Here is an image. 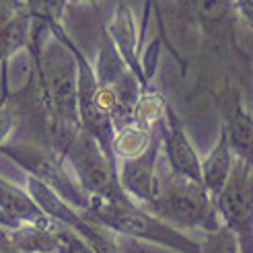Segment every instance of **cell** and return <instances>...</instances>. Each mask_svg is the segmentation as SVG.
I'll list each match as a JSON object with an SVG mask.
<instances>
[{"mask_svg": "<svg viewBox=\"0 0 253 253\" xmlns=\"http://www.w3.org/2000/svg\"><path fill=\"white\" fill-rule=\"evenodd\" d=\"M142 208L181 233L200 231L208 235L222 226L216 200L208 194L204 183L179 179L171 173L161 175L157 198Z\"/></svg>", "mask_w": 253, "mask_h": 253, "instance_id": "6da1fadb", "label": "cell"}, {"mask_svg": "<svg viewBox=\"0 0 253 253\" xmlns=\"http://www.w3.org/2000/svg\"><path fill=\"white\" fill-rule=\"evenodd\" d=\"M101 226H105L113 235H124L132 239H140L161 247H167L179 253H202L200 243L189 239L185 233L173 229L171 224L163 222L155 214L144 210L134 200L124 202H91L84 212Z\"/></svg>", "mask_w": 253, "mask_h": 253, "instance_id": "7a4b0ae2", "label": "cell"}, {"mask_svg": "<svg viewBox=\"0 0 253 253\" xmlns=\"http://www.w3.org/2000/svg\"><path fill=\"white\" fill-rule=\"evenodd\" d=\"M0 155L12 161L19 169L27 173V177L42 181L54 194L81 212H86L91 200L83 192L77 177L68 169L66 161L56 155L49 146L33 144V142H6L0 148Z\"/></svg>", "mask_w": 253, "mask_h": 253, "instance_id": "3957f363", "label": "cell"}, {"mask_svg": "<svg viewBox=\"0 0 253 253\" xmlns=\"http://www.w3.org/2000/svg\"><path fill=\"white\" fill-rule=\"evenodd\" d=\"M68 169L77 177L83 192L91 202H124L132 200L124 192L118 177V165L111 163L97 140L81 130L64 157Z\"/></svg>", "mask_w": 253, "mask_h": 253, "instance_id": "277c9868", "label": "cell"}, {"mask_svg": "<svg viewBox=\"0 0 253 253\" xmlns=\"http://www.w3.org/2000/svg\"><path fill=\"white\" fill-rule=\"evenodd\" d=\"M220 220L231 229L241 247L253 245V167L247 163H235V169L224 189L216 198Z\"/></svg>", "mask_w": 253, "mask_h": 253, "instance_id": "5b68a950", "label": "cell"}, {"mask_svg": "<svg viewBox=\"0 0 253 253\" xmlns=\"http://www.w3.org/2000/svg\"><path fill=\"white\" fill-rule=\"evenodd\" d=\"M31 12L27 0H0V99L10 97L8 66L21 49H27Z\"/></svg>", "mask_w": 253, "mask_h": 253, "instance_id": "8992f818", "label": "cell"}, {"mask_svg": "<svg viewBox=\"0 0 253 253\" xmlns=\"http://www.w3.org/2000/svg\"><path fill=\"white\" fill-rule=\"evenodd\" d=\"M161 144L167 163V173L179 179L202 183V159L187 136L181 118L169 105L165 122L161 126Z\"/></svg>", "mask_w": 253, "mask_h": 253, "instance_id": "52a82bcc", "label": "cell"}, {"mask_svg": "<svg viewBox=\"0 0 253 253\" xmlns=\"http://www.w3.org/2000/svg\"><path fill=\"white\" fill-rule=\"evenodd\" d=\"M163 153L161 144V130L155 138V142L148 146L146 153L134 159H126L118 163V177L124 187V192L132 198L136 204L146 206L150 204L161 185V175H159V157Z\"/></svg>", "mask_w": 253, "mask_h": 253, "instance_id": "ba28073f", "label": "cell"}, {"mask_svg": "<svg viewBox=\"0 0 253 253\" xmlns=\"http://www.w3.org/2000/svg\"><path fill=\"white\" fill-rule=\"evenodd\" d=\"M109 40L113 47L118 49V54L122 56L124 64L128 66V70L136 77V81L140 83L142 91L150 86V77L146 74L144 62L140 56V33H138V23L136 15L130 6L128 0H118L116 10L105 27Z\"/></svg>", "mask_w": 253, "mask_h": 253, "instance_id": "9c48e42d", "label": "cell"}, {"mask_svg": "<svg viewBox=\"0 0 253 253\" xmlns=\"http://www.w3.org/2000/svg\"><path fill=\"white\" fill-rule=\"evenodd\" d=\"M220 130L229 138L235 157L253 167V111L233 88H229L222 99Z\"/></svg>", "mask_w": 253, "mask_h": 253, "instance_id": "30bf717a", "label": "cell"}, {"mask_svg": "<svg viewBox=\"0 0 253 253\" xmlns=\"http://www.w3.org/2000/svg\"><path fill=\"white\" fill-rule=\"evenodd\" d=\"M183 2L187 17L210 35L229 33L239 17L235 0H183Z\"/></svg>", "mask_w": 253, "mask_h": 253, "instance_id": "8fae6325", "label": "cell"}, {"mask_svg": "<svg viewBox=\"0 0 253 253\" xmlns=\"http://www.w3.org/2000/svg\"><path fill=\"white\" fill-rule=\"evenodd\" d=\"M235 163L237 157L229 144V138L220 130L212 150L202 159V183H204V187L214 200L220 196L226 181H229V177L235 169Z\"/></svg>", "mask_w": 253, "mask_h": 253, "instance_id": "7c38bea8", "label": "cell"}, {"mask_svg": "<svg viewBox=\"0 0 253 253\" xmlns=\"http://www.w3.org/2000/svg\"><path fill=\"white\" fill-rule=\"evenodd\" d=\"M58 224H19L6 229V253H56Z\"/></svg>", "mask_w": 253, "mask_h": 253, "instance_id": "4fadbf2b", "label": "cell"}, {"mask_svg": "<svg viewBox=\"0 0 253 253\" xmlns=\"http://www.w3.org/2000/svg\"><path fill=\"white\" fill-rule=\"evenodd\" d=\"M0 210L19 224H47L49 220L43 210L37 206L27 187H21L0 175Z\"/></svg>", "mask_w": 253, "mask_h": 253, "instance_id": "5bb4252c", "label": "cell"}, {"mask_svg": "<svg viewBox=\"0 0 253 253\" xmlns=\"http://www.w3.org/2000/svg\"><path fill=\"white\" fill-rule=\"evenodd\" d=\"M159 130H146L138 124H130L124 126V128L116 130L113 134V157L116 161H126V159H134L140 157L142 153H146L148 146L155 142Z\"/></svg>", "mask_w": 253, "mask_h": 253, "instance_id": "9a60e30c", "label": "cell"}, {"mask_svg": "<svg viewBox=\"0 0 253 253\" xmlns=\"http://www.w3.org/2000/svg\"><path fill=\"white\" fill-rule=\"evenodd\" d=\"M169 103L167 99L163 97L155 86H148L140 93V99L136 103V111H134V124L142 126L146 130H161L163 122H165Z\"/></svg>", "mask_w": 253, "mask_h": 253, "instance_id": "2e32d148", "label": "cell"}, {"mask_svg": "<svg viewBox=\"0 0 253 253\" xmlns=\"http://www.w3.org/2000/svg\"><path fill=\"white\" fill-rule=\"evenodd\" d=\"M202 253H241V245H239L237 235L226 229L222 224L218 231L204 235V241L200 243Z\"/></svg>", "mask_w": 253, "mask_h": 253, "instance_id": "e0dca14e", "label": "cell"}, {"mask_svg": "<svg viewBox=\"0 0 253 253\" xmlns=\"http://www.w3.org/2000/svg\"><path fill=\"white\" fill-rule=\"evenodd\" d=\"M21 124V107L17 97L10 93V97L0 99V148L10 142L12 132Z\"/></svg>", "mask_w": 253, "mask_h": 253, "instance_id": "ac0fdd59", "label": "cell"}, {"mask_svg": "<svg viewBox=\"0 0 253 253\" xmlns=\"http://www.w3.org/2000/svg\"><path fill=\"white\" fill-rule=\"evenodd\" d=\"M56 253H95V249L74 231L58 224V249H56Z\"/></svg>", "mask_w": 253, "mask_h": 253, "instance_id": "d6986e66", "label": "cell"}, {"mask_svg": "<svg viewBox=\"0 0 253 253\" xmlns=\"http://www.w3.org/2000/svg\"><path fill=\"white\" fill-rule=\"evenodd\" d=\"M235 6H237L239 17H241L249 25V29L253 31V0H235Z\"/></svg>", "mask_w": 253, "mask_h": 253, "instance_id": "ffe728a7", "label": "cell"}, {"mask_svg": "<svg viewBox=\"0 0 253 253\" xmlns=\"http://www.w3.org/2000/svg\"><path fill=\"white\" fill-rule=\"evenodd\" d=\"M0 226H2V229H15V226H19V222H15L8 214H4L0 210Z\"/></svg>", "mask_w": 253, "mask_h": 253, "instance_id": "44dd1931", "label": "cell"}, {"mask_svg": "<svg viewBox=\"0 0 253 253\" xmlns=\"http://www.w3.org/2000/svg\"><path fill=\"white\" fill-rule=\"evenodd\" d=\"M70 4H77V2H91V0H68Z\"/></svg>", "mask_w": 253, "mask_h": 253, "instance_id": "7402d4cb", "label": "cell"}]
</instances>
